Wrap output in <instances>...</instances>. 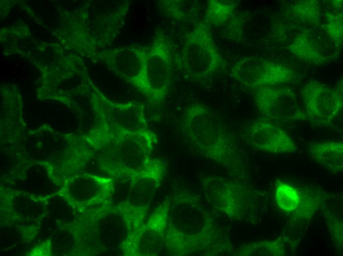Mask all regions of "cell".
Segmentation results:
<instances>
[{
	"instance_id": "obj_2",
	"label": "cell",
	"mask_w": 343,
	"mask_h": 256,
	"mask_svg": "<svg viewBox=\"0 0 343 256\" xmlns=\"http://www.w3.org/2000/svg\"><path fill=\"white\" fill-rule=\"evenodd\" d=\"M232 70L238 80L250 87L286 82L290 80L291 74L283 65L257 57L240 60Z\"/></svg>"
},
{
	"instance_id": "obj_3",
	"label": "cell",
	"mask_w": 343,
	"mask_h": 256,
	"mask_svg": "<svg viewBox=\"0 0 343 256\" xmlns=\"http://www.w3.org/2000/svg\"><path fill=\"white\" fill-rule=\"evenodd\" d=\"M188 63L196 74L214 72L222 64V58L212 40L206 24H198L188 40Z\"/></svg>"
},
{
	"instance_id": "obj_6",
	"label": "cell",
	"mask_w": 343,
	"mask_h": 256,
	"mask_svg": "<svg viewBox=\"0 0 343 256\" xmlns=\"http://www.w3.org/2000/svg\"><path fill=\"white\" fill-rule=\"evenodd\" d=\"M309 156L318 164L333 173L343 168L342 141H327L311 143L308 147Z\"/></svg>"
},
{
	"instance_id": "obj_1",
	"label": "cell",
	"mask_w": 343,
	"mask_h": 256,
	"mask_svg": "<svg viewBox=\"0 0 343 256\" xmlns=\"http://www.w3.org/2000/svg\"><path fill=\"white\" fill-rule=\"evenodd\" d=\"M302 98L308 116L314 123L329 124L343 107L342 91L312 82L302 90Z\"/></svg>"
},
{
	"instance_id": "obj_5",
	"label": "cell",
	"mask_w": 343,
	"mask_h": 256,
	"mask_svg": "<svg viewBox=\"0 0 343 256\" xmlns=\"http://www.w3.org/2000/svg\"><path fill=\"white\" fill-rule=\"evenodd\" d=\"M153 57L152 66L145 70L140 88L150 97L158 100L166 93L171 81L170 62L165 51Z\"/></svg>"
},
{
	"instance_id": "obj_9",
	"label": "cell",
	"mask_w": 343,
	"mask_h": 256,
	"mask_svg": "<svg viewBox=\"0 0 343 256\" xmlns=\"http://www.w3.org/2000/svg\"><path fill=\"white\" fill-rule=\"evenodd\" d=\"M234 5L231 2L211 0L205 15V24L217 27L226 21L232 14Z\"/></svg>"
},
{
	"instance_id": "obj_11",
	"label": "cell",
	"mask_w": 343,
	"mask_h": 256,
	"mask_svg": "<svg viewBox=\"0 0 343 256\" xmlns=\"http://www.w3.org/2000/svg\"><path fill=\"white\" fill-rule=\"evenodd\" d=\"M326 223L331 238L340 250L343 248V224L337 217L330 213L326 214Z\"/></svg>"
},
{
	"instance_id": "obj_8",
	"label": "cell",
	"mask_w": 343,
	"mask_h": 256,
	"mask_svg": "<svg viewBox=\"0 0 343 256\" xmlns=\"http://www.w3.org/2000/svg\"><path fill=\"white\" fill-rule=\"evenodd\" d=\"M274 199L277 206L288 213L296 212L303 200L301 193L298 189L283 182L277 183L275 186Z\"/></svg>"
},
{
	"instance_id": "obj_10",
	"label": "cell",
	"mask_w": 343,
	"mask_h": 256,
	"mask_svg": "<svg viewBox=\"0 0 343 256\" xmlns=\"http://www.w3.org/2000/svg\"><path fill=\"white\" fill-rule=\"evenodd\" d=\"M291 46L294 54L304 60L317 63L325 61L324 58L326 57L306 37L301 36L297 38Z\"/></svg>"
},
{
	"instance_id": "obj_4",
	"label": "cell",
	"mask_w": 343,
	"mask_h": 256,
	"mask_svg": "<svg viewBox=\"0 0 343 256\" xmlns=\"http://www.w3.org/2000/svg\"><path fill=\"white\" fill-rule=\"evenodd\" d=\"M245 136L252 147L261 151L280 154L296 150V144L288 134L265 120L250 125L245 131Z\"/></svg>"
},
{
	"instance_id": "obj_7",
	"label": "cell",
	"mask_w": 343,
	"mask_h": 256,
	"mask_svg": "<svg viewBox=\"0 0 343 256\" xmlns=\"http://www.w3.org/2000/svg\"><path fill=\"white\" fill-rule=\"evenodd\" d=\"M113 104L107 124L134 131L149 129L140 105L135 103Z\"/></svg>"
}]
</instances>
